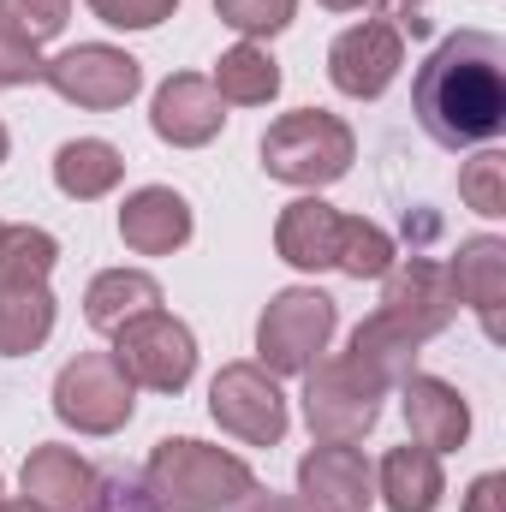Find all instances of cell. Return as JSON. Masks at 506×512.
Wrapping results in <instances>:
<instances>
[{
	"label": "cell",
	"instance_id": "obj_21",
	"mask_svg": "<svg viewBox=\"0 0 506 512\" xmlns=\"http://www.w3.org/2000/svg\"><path fill=\"white\" fill-rule=\"evenodd\" d=\"M120 179H126V155H120L108 137H72V143L54 149V185H60L72 203H96V197H108Z\"/></svg>",
	"mask_w": 506,
	"mask_h": 512
},
{
	"label": "cell",
	"instance_id": "obj_14",
	"mask_svg": "<svg viewBox=\"0 0 506 512\" xmlns=\"http://www.w3.org/2000/svg\"><path fill=\"white\" fill-rule=\"evenodd\" d=\"M18 483H24V501L36 512H96L102 507V477L72 447H30Z\"/></svg>",
	"mask_w": 506,
	"mask_h": 512
},
{
	"label": "cell",
	"instance_id": "obj_11",
	"mask_svg": "<svg viewBox=\"0 0 506 512\" xmlns=\"http://www.w3.org/2000/svg\"><path fill=\"white\" fill-rule=\"evenodd\" d=\"M399 66H405V36L387 18H364V24L340 30L334 48H328V78L352 102H376L381 90L399 78Z\"/></svg>",
	"mask_w": 506,
	"mask_h": 512
},
{
	"label": "cell",
	"instance_id": "obj_30",
	"mask_svg": "<svg viewBox=\"0 0 506 512\" xmlns=\"http://www.w3.org/2000/svg\"><path fill=\"white\" fill-rule=\"evenodd\" d=\"M84 6L114 30H155L179 12V0H84Z\"/></svg>",
	"mask_w": 506,
	"mask_h": 512
},
{
	"label": "cell",
	"instance_id": "obj_22",
	"mask_svg": "<svg viewBox=\"0 0 506 512\" xmlns=\"http://www.w3.org/2000/svg\"><path fill=\"white\" fill-rule=\"evenodd\" d=\"M215 96L221 102H233V108H268L274 96H280V60L268 54V48H256V42H239V48H227L221 60H215Z\"/></svg>",
	"mask_w": 506,
	"mask_h": 512
},
{
	"label": "cell",
	"instance_id": "obj_15",
	"mask_svg": "<svg viewBox=\"0 0 506 512\" xmlns=\"http://www.w3.org/2000/svg\"><path fill=\"white\" fill-rule=\"evenodd\" d=\"M399 411H405L411 441L429 447V453H459L471 441V405L441 376H405L399 382Z\"/></svg>",
	"mask_w": 506,
	"mask_h": 512
},
{
	"label": "cell",
	"instance_id": "obj_33",
	"mask_svg": "<svg viewBox=\"0 0 506 512\" xmlns=\"http://www.w3.org/2000/svg\"><path fill=\"white\" fill-rule=\"evenodd\" d=\"M381 12H393V18H399V24H393L399 36H405V30H411V36H423V30H429V18H423V0H381Z\"/></svg>",
	"mask_w": 506,
	"mask_h": 512
},
{
	"label": "cell",
	"instance_id": "obj_34",
	"mask_svg": "<svg viewBox=\"0 0 506 512\" xmlns=\"http://www.w3.org/2000/svg\"><path fill=\"white\" fill-rule=\"evenodd\" d=\"M251 512H322V507H310V501H256Z\"/></svg>",
	"mask_w": 506,
	"mask_h": 512
},
{
	"label": "cell",
	"instance_id": "obj_3",
	"mask_svg": "<svg viewBox=\"0 0 506 512\" xmlns=\"http://www.w3.org/2000/svg\"><path fill=\"white\" fill-rule=\"evenodd\" d=\"M358 161V137L340 114L328 108H298L280 114L274 126L262 131V173L298 191H322L334 179H346Z\"/></svg>",
	"mask_w": 506,
	"mask_h": 512
},
{
	"label": "cell",
	"instance_id": "obj_19",
	"mask_svg": "<svg viewBox=\"0 0 506 512\" xmlns=\"http://www.w3.org/2000/svg\"><path fill=\"white\" fill-rule=\"evenodd\" d=\"M376 495L387 512H435L441 507V495H447V477H441V453H429V447H393L387 459H381L376 471Z\"/></svg>",
	"mask_w": 506,
	"mask_h": 512
},
{
	"label": "cell",
	"instance_id": "obj_6",
	"mask_svg": "<svg viewBox=\"0 0 506 512\" xmlns=\"http://www.w3.org/2000/svg\"><path fill=\"white\" fill-rule=\"evenodd\" d=\"M137 411V387L114 364V352H78L54 376V417L78 435H120Z\"/></svg>",
	"mask_w": 506,
	"mask_h": 512
},
{
	"label": "cell",
	"instance_id": "obj_8",
	"mask_svg": "<svg viewBox=\"0 0 506 512\" xmlns=\"http://www.w3.org/2000/svg\"><path fill=\"white\" fill-rule=\"evenodd\" d=\"M42 84L72 102V108H90V114H114L126 108L131 96L143 90V66L131 60L126 48H108V42H78L66 54H54L42 66Z\"/></svg>",
	"mask_w": 506,
	"mask_h": 512
},
{
	"label": "cell",
	"instance_id": "obj_28",
	"mask_svg": "<svg viewBox=\"0 0 506 512\" xmlns=\"http://www.w3.org/2000/svg\"><path fill=\"white\" fill-rule=\"evenodd\" d=\"M66 18H72V0H0V30L24 36V42H36V48H42L48 36H60Z\"/></svg>",
	"mask_w": 506,
	"mask_h": 512
},
{
	"label": "cell",
	"instance_id": "obj_5",
	"mask_svg": "<svg viewBox=\"0 0 506 512\" xmlns=\"http://www.w3.org/2000/svg\"><path fill=\"white\" fill-rule=\"evenodd\" d=\"M310 382H304V423H310V435L316 441H364L370 429L381 423V399H387V387L352 358V352H340V358H322L316 370H304Z\"/></svg>",
	"mask_w": 506,
	"mask_h": 512
},
{
	"label": "cell",
	"instance_id": "obj_4",
	"mask_svg": "<svg viewBox=\"0 0 506 512\" xmlns=\"http://www.w3.org/2000/svg\"><path fill=\"white\" fill-rule=\"evenodd\" d=\"M340 328V310L328 292L316 286H286L268 298V310L256 316V364L268 376H304L322 364L328 340Z\"/></svg>",
	"mask_w": 506,
	"mask_h": 512
},
{
	"label": "cell",
	"instance_id": "obj_23",
	"mask_svg": "<svg viewBox=\"0 0 506 512\" xmlns=\"http://www.w3.org/2000/svg\"><path fill=\"white\" fill-rule=\"evenodd\" d=\"M381 387H399L405 376H417V340L399 328V322H387V316H370V322H358L352 328V346H346Z\"/></svg>",
	"mask_w": 506,
	"mask_h": 512
},
{
	"label": "cell",
	"instance_id": "obj_27",
	"mask_svg": "<svg viewBox=\"0 0 506 512\" xmlns=\"http://www.w3.org/2000/svg\"><path fill=\"white\" fill-rule=\"evenodd\" d=\"M459 197L477 209V215H506V155L501 149H483V155H471L465 161V173H459Z\"/></svg>",
	"mask_w": 506,
	"mask_h": 512
},
{
	"label": "cell",
	"instance_id": "obj_1",
	"mask_svg": "<svg viewBox=\"0 0 506 512\" xmlns=\"http://www.w3.org/2000/svg\"><path fill=\"white\" fill-rule=\"evenodd\" d=\"M417 120L441 149H471V143H495L506 131V48L489 30H459L447 36L417 84H411Z\"/></svg>",
	"mask_w": 506,
	"mask_h": 512
},
{
	"label": "cell",
	"instance_id": "obj_26",
	"mask_svg": "<svg viewBox=\"0 0 506 512\" xmlns=\"http://www.w3.org/2000/svg\"><path fill=\"white\" fill-rule=\"evenodd\" d=\"M334 268L352 274V280H381L393 268V239L387 227L364 221V215H340V251H334Z\"/></svg>",
	"mask_w": 506,
	"mask_h": 512
},
{
	"label": "cell",
	"instance_id": "obj_32",
	"mask_svg": "<svg viewBox=\"0 0 506 512\" xmlns=\"http://www.w3.org/2000/svg\"><path fill=\"white\" fill-rule=\"evenodd\" d=\"M465 512H506V477L501 471H483L465 495Z\"/></svg>",
	"mask_w": 506,
	"mask_h": 512
},
{
	"label": "cell",
	"instance_id": "obj_2",
	"mask_svg": "<svg viewBox=\"0 0 506 512\" xmlns=\"http://www.w3.org/2000/svg\"><path fill=\"white\" fill-rule=\"evenodd\" d=\"M143 483H149V501L161 512H233L256 495V471L239 453L191 441V435L155 441Z\"/></svg>",
	"mask_w": 506,
	"mask_h": 512
},
{
	"label": "cell",
	"instance_id": "obj_29",
	"mask_svg": "<svg viewBox=\"0 0 506 512\" xmlns=\"http://www.w3.org/2000/svg\"><path fill=\"white\" fill-rule=\"evenodd\" d=\"M215 12H221L227 30H239L245 42H256V36H280L292 24L298 0H215Z\"/></svg>",
	"mask_w": 506,
	"mask_h": 512
},
{
	"label": "cell",
	"instance_id": "obj_31",
	"mask_svg": "<svg viewBox=\"0 0 506 512\" xmlns=\"http://www.w3.org/2000/svg\"><path fill=\"white\" fill-rule=\"evenodd\" d=\"M42 54H36V42H24V36H12V30H0V90H24V84H42Z\"/></svg>",
	"mask_w": 506,
	"mask_h": 512
},
{
	"label": "cell",
	"instance_id": "obj_10",
	"mask_svg": "<svg viewBox=\"0 0 506 512\" xmlns=\"http://www.w3.org/2000/svg\"><path fill=\"white\" fill-rule=\"evenodd\" d=\"M381 316L399 322L417 346L435 340L453 316H459V292H453V274L447 262H429V256H411V262H393L381 274Z\"/></svg>",
	"mask_w": 506,
	"mask_h": 512
},
{
	"label": "cell",
	"instance_id": "obj_36",
	"mask_svg": "<svg viewBox=\"0 0 506 512\" xmlns=\"http://www.w3.org/2000/svg\"><path fill=\"white\" fill-rule=\"evenodd\" d=\"M0 512H36L30 501H0Z\"/></svg>",
	"mask_w": 506,
	"mask_h": 512
},
{
	"label": "cell",
	"instance_id": "obj_13",
	"mask_svg": "<svg viewBox=\"0 0 506 512\" xmlns=\"http://www.w3.org/2000/svg\"><path fill=\"white\" fill-rule=\"evenodd\" d=\"M298 501L322 512H370L376 501V471L358 447L346 441H322L298 459Z\"/></svg>",
	"mask_w": 506,
	"mask_h": 512
},
{
	"label": "cell",
	"instance_id": "obj_7",
	"mask_svg": "<svg viewBox=\"0 0 506 512\" xmlns=\"http://www.w3.org/2000/svg\"><path fill=\"white\" fill-rule=\"evenodd\" d=\"M114 364L131 376V387L185 393V382L197 376V334L167 310L131 316L126 328H114Z\"/></svg>",
	"mask_w": 506,
	"mask_h": 512
},
{
	"label": "cell",
	"instance_id": "obj_24",
	"mask_svg": "<svg viewBox=\"0 0 506 512\" xmlns=\"http://www.w3.org/2000/svg\"><path fill=\"white\" fill-rule=\"evenodd\" d=\"M48 334H54V292L48 286L0 292V358H30Z\"/></svg>",
	"mask_w": 506,
	"mask_h": 512
},
{
	"label": "cell",
	"instance_id": "obj_18",
	"mask_svg": "<svg viewBox=\"0 0 506 512\" xmlns=\"http://www.w3.org/2000/svg\"><path fill=\"white\" fill-rule=\"evenodd\" d=\"M274 251H280V262H292V268H304V274L334 268V251H340V209L322 203V197L286 203L280 221H274Z\"/></svg>",
	"mask_w": 506,
	"mask_h": 512
},
{
	"label": "cell",
	"instance_id": "obj_37",
	"mask_svg": "<svg viewBox=\"0 0 506 512\" xmlns=\"http://www.w3.org/2000/svg\"><path fill=\"white\" fill-rule=\"evenodd\" d=\"M6 149H12V137H6V126H0V161H6Z\"/></svg>",
	"mask_w": 506,
	"mask_h": 512
},
{
	"label": "cell",
	"instance_id": "obj_35",
	"mask_svg": "<svg viewBox=\"0 0 506 512\" xmlns=\"http://www.w3.org/2000/svg\"><path fill=\"white\" fill-rule=\"evenodd\" d=\"M328 12H352V6H364V0H322Z\"/></svg>",
	"mask_w": 506,
	"mask_h": 512
},
{
	"label": "cell",
	"instance_id": "obj_9",
	"mask_svg": "<svg viewBox=\"0 0 506 512\" xmlns=\"http://www.w3.org/2000/svg\"><path fill=\"white\" fill-rule=\"evenodd\" d=\"M209 417L245 447H274L286 435V393L262 364H227L209 382Z\"/></svg>",
	"mask_w": 506,
	"mask_h": 512
},
{
	"label": "cell",
	"instance_id": "obj_17",
	"mask_svg": "<svg viewBox=\"0 0 506 512\" xmlns=\"http://www.w3.org/2000/svg\"><path fill=\"white\" fill-rule=\"evenodd\" d=\"M447 274H453L459 304L477 310L483 334H489V340H506V239H495V233L465 239L459 256L447 262Z\"/></svg>",
	"mask_w": 506,
	"mask_h": 512
},
{
	"label": "cell",
	"instance_id": "obj_16",
	"mask_svg": "<svg viewBox=\"0 0 506 512\" xmlns=\"http://www.w3.org/2000/svg\"><path fill=\"white\" fill-rule=\"evenodd\" d=\"M197 221H191V203L173 191V185H143L120 203V239L137 256H173L191 245Z\"/></svg>",
	"mask_w": 506,
	"mask_h": 512
},
{
	"label": "cell",
	"instance_id": "obj_12",
	"mask_svg": "<svg viewBox=\"0 0 506 512\" xmlns=\"http://www.w3.org/2000/svg\"><path fill=\"white\" fill-rule=\"evenodd\" d=\"M149 126H155L161 143H173V149H203V143H215L221 126H227V102L215 96V84L203 72H173L155 90V102H149Z\"/></svg>",
	"mask_w": 506,
	"mask_h": 512
},
{
	"label": "cell",
	"instance_id": "obj_25",
	"mask_svg": "<svg viewBox=\"0 0 506 512\" xmlns=\"http://www.w3.org/2000/svg\"><path fill=\"white\" fill-rule=\"evenodd\" d=\"M60 262V239L42 227H0V292L12 286H48Z\"/></svg>",
	"mask_w": 506,
	"mask_h": 512
},
{
	"label": "cell",
	"instance_id": "obj_20",
	"mask_svg": "<svg viewBox=\"0 0 506 512\" xmlns=\"http://www.w3.org/2000/svg\"><path fill=\"white\" fill-rule=\"evenodd\" d=\"M149 310H161V280L143 274V268H108L84 292V322L96 334H114V328H126L131 316H149Z\"/></svg>",
	"mask_w": 506,
	"mask_h": 512
}]
</instances>
